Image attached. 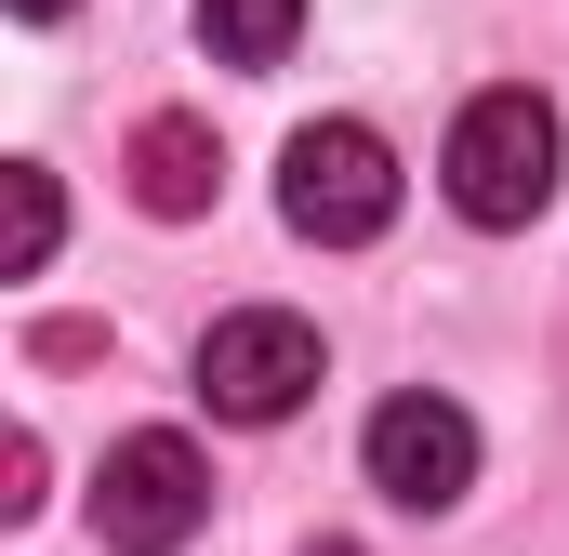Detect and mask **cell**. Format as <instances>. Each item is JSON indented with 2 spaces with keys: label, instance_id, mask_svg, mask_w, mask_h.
I'll return each mask as SVG.
<instances>
[{
  "label": "cell",
  "instance_id": "52a82bcc",
  "mask_svg": "<svg viewBox=\"0 0 569 556\" xmlns=\"http://www.w3.org/2000/svg\"><path fill=\"white\" fill-rule=\"evenodd\" d=\"M199 40L226 67H279L291 40H305V0H199Z\"/></svg>",
  "mask_w": 569,
  "mask_h": 556
},
{
  "label": "cell",
  "instance_id": "6da1fadb",
  "mask_svg": "<svg viewBox=\"0 0 569 556\" xmlns=\"http://www.w3.org/2000/svg\"><path fill=\"white\" fill-rule=\"evenodd\" d=\"M557 159H569V133H557V107L543 93H477L463 120H450V212L463 226H530L543 199H557Z\"/></svg>",
  "mask_w": 569,
  "mask_h": 556
},
{
  "label": "cell",
  "instance_id": "277c9868",
  "mask_svg": "<svg viewBox=\"0 0 569 556\" xmlns=\"http://www.w3.org/2000/svg\"><path fill=\"white\" fill-rule=\"evenodd\" d=\"M199 398L226 424H291L318 398V331H305L291 305H226V318L199 331Z\"/></svg>",
  "mask_w": 569,
  "mask_h": 556
},
{
  "label": "cell",
  "instance_id": "5b68a950",
  "mask_svg": "<svg viewBox=\"0 0 569 556\" xmlns=\"http://www.w3.org/2000/svg\"><path fill=\"white\" fill-rule=\"evenodd\" d=\"M358 464H371V490L385 504H411V517H450L463 490H477V424L450 411V398H385L371 411V437H358Z\"/></svg>",
  "mask_w": 569,
  "mask_h": 556
},
{
  "label": "cell",
  "instance_id": "7a4b0ae2",
  "mask_svg": "<svg viewBox=\"0 0 569 556\" xmlns=\"http://www.w3.org/2000/svg\"><path fill=\"white\" fill-rule=\"evenodd\" d=\"M279 212H291V239H318V252L385 239L398 226V146L371 120H305L279 146Z\"/></svg>",
  "mask_w": 569,
  "mask_h": 556
},
{
  "label": "cell",
  "instance_id": "8992f818",
  "mask_svg": "<svg viewBox=\"0 0 569 556\" xmlns=\"http://www.w3.org/2000/svg\"><path fill=\"white\" fill-rule=\"evenodd\" d=\"M133 199L159 212V226H186V212H212V186H226V146H212V120H186V107H159V120H133Z\"/></svg>",
  "mask_w": 569,
  "mask_h": 556
},
{
  "label": "cell",
  "instance_id": "9c48e42d",
  "mask_svg": "<svg viewBox=\"0 0 569 556\" xmlns=\"http://www.w3.org/2000/svg\"><path fill=\"white\" fill-rule=\"evenodd\" d=\"M13 13H67V0H13Z\"/></svg>",
  "mask_w": 569,
  "mask_h": 556
},
{
  "label": "cell",
  "instance_id": "ba28073f",
  "mask_svg": "<svg viewBox=\"0 0 569 556\" xmlns=\"http://www.w3.org/2000/svg\"><path fill=\"white\" fill-rule=\"evenodd\" d=\"M53 239H67V199H53V172H40V159H13V278L53 266Z\"/></svg>",
  "mask_w": 569,
  "mask_h": 556
},
{
  "label": "cell",
  "instance_id": "30bf717a",
  "mask_svg": "<svg viewBox=\"0 0 569 556\" xmlns=\"http://www.w3.org/2000/svg\"><path fill=\"white\" fill-rule=\"evenodd\" d=\"M305 556H358V544H305Z\"/></svg>",
  "mask_w": 569,
  "mask_h": 556
},
{
  "label": "cell",
  "instance_id": "3957f363",
  "mask_svg": "<svg viewBox=\"0 0 569 556\" xmlns=\"http://www.w3.org/2000/svg\"><path fill=\"white\" fill-rule=\"evenodd\" d=\"M199 517H212V464H199V437L146 424V437L107 450V477H93V530H107V556H186Z\"/></svg>",
  "mask_w": 569,
  "mask_h": 556
}]
</instances>
